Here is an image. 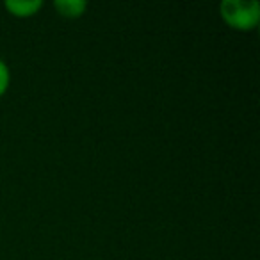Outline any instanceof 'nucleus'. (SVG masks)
Wrapping results in <instances>:
<instances>
[{
	"label": "nucleus",
	"mask_w": 260,
	"mask_h": 260,
	"mask_svg": "<svg viewBox=\"0 0 260 260\" xmlns=\"http://www.w3.org/2000/svg\"><path fill=\"white\" fill-rule=\"evenodd\" d=\"M219 15L230 29L251 32L260 23V4L256 0H223Z\"/></svg>",
	"instance_id": "f257e3e1"
},
{
	"label": "nucleus",
	"mask_w": 260,
	"mask_h": 260,
	"mask_svg": "<svg viewBox=\"0 0 260 260\" xmlns=\"http://www.w3.org/2000/svg\"><path fill=\"white\" fill-rule=\"evenodd\" d=\"M4 8L15 18H30L41 11L43 2L41 0H6Z\"/></svg>",
	"instance_id": "f03ea898"
},
{
	"label": "nucleus",
	"mask_w": 260,
	"mask_h": 260,
	"mask_svg": "<svg viewBox=\"0 0 260 260\" xmlns=\"http://www.w3.org/2000/svg\"><path fill=\"white\" fill-rule=\"evenodd\" d=\"M54 9L62 18L77 20L86 13L87 2H84V0H55Z\"/></svg>",
	"instance_id": "7ed1b4c3"
},
{
	"label": "nucleus",
	"mask_w": 260,
	"mask_h": 260,
	"mask_svg": "<svg viewBox=\"0 0 260 260\" xmlns=\"http://www.w3.org/2000/svg\"><path fill=\"white\" fill-rule=\"evenodd\" d=\"M9 84H11V72H9V66L0 59V96H4V94L8 93Z\"/></svg>",
	"instance_id": "20e7f679"
}]
</instances>
